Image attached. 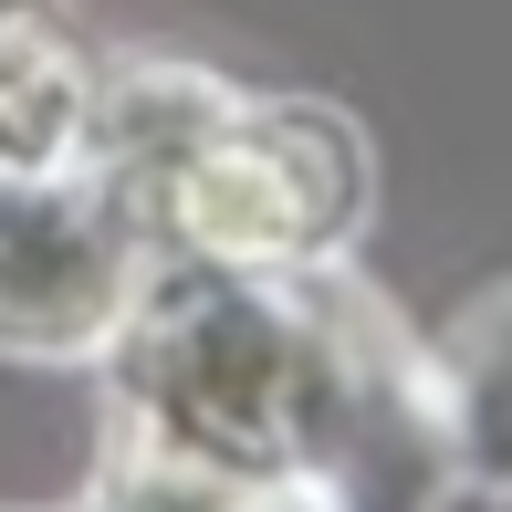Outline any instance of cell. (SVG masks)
I'll list each match as a JSON object with an SVG mask.
<instances>
[{
    "label": "cell",
    "mask_w": 512,
    "mask_h": 512,
    "mask_svg": "<svg viewBox=\"0 0 512 512\" xmlns=\"http://www.w3.org/2000/svg\"><path fill=\"white\" fill-rule=\"evenodd\" d=\"M147 220L105 157L0 168V345L105 356L147 293Z\"/></svg>",
    "instance_id": "6da1fadb"
},
{
    "label": "cell",
    "mask_w": 512,
    "mask_h": 512,
    "mask_svg": "<svg viewBox=\"0 0 512 512\" xmlns=\"http://www.w3.org/2000/svg\"><path fill=\"white\" fill-rule=\"evenodd\" d=\"M84 95H95V63L63 53L53 11H11L0 0V168L84 157Z\"/></svg>",
    "instance_id": "7a4b0ae2"
},
{
    "label": "cell",
    "mask_w": 512,
    "mask_h": 512,
    "mask_svg": "<svg viewBox=\"0 0 512 512\" xmlns=\"http://www.w3.org/2000/svg\"><path fill=\"white\" fill-rule=\"evenodd\" d=\"M439 366V429H450V460L471 481H512V293L481 304L450 335Z\"/></svg>",
    "instance_id": "3957f363"
},
{
    "label": "cell",
    "mask_w": 512,
    "mask_h": 512,
    "mask_svg": "<svg viewBox=\"0 0 512 512\" xmlns=\"http://www.w3.org/2000/svg\"><path fill=\"white\" fill-rule=\"evenodd\" d=\"M429 512H512V481H471V471H460V481H450V492H439Z\"/></svg>",
    "instance_id": "277c9868"
}]
</instances>
